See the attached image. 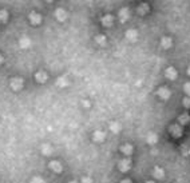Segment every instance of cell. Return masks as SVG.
<instances>
[{"label": "cell", "mask_w": 190, "mask_h": 183, "mask_svg": "<svg viewBox=\"0 0 190 183\" xmlns=\"http://www.w3.org/2000/svg\"><path fill=\"white\" fill-rule=\"evenodd\" d=\"M95 42L100 44V46H103V44H106V38L103 35H98V36H95Z\"/></svg>", "instance_id": "23"}, {"label": "cell", "mask_w": 190, "mask_h": 183, "mask_svg": "<svg viewBox=\"0 0 190 183\" xmlns=\"http://www.w3.org/2000/svg\"><path fill=\"white\" fill-rule=\"evenodd\" d=\"M50 168L52 170L54 173H62V170H63V166H62V163H60L59 160H52V162H50Z\"/></svg>", "instance_id": "7"}, {"label": "cell", "mask_w": 190, "mask_h": 183, "mask_svg": "<svg viewBox=\"0 0 190 183\" xmlns=\"http://www.w3.org/2000/svg\"><path fill=\"white\" fill-rule=\"evenodd\" d=\"M55 18L59 20V22H64L67 19V12L63 10V8H58L55 11Z\"/></svg>", "instance_id": "9"}, {"label": "cell", "mask_w": 190, "mask_h": 183, "mask_svg": "<svg viewBox=\"0 0 190 183\" xmlns=\"http://www.w3.org/2000/svg\"><path fill=\"white\" fill-rule=\"evenodd\" d=\"M189 122H190V116L188 115V114H184V115H181V116H179V123L182 124V126L188 124Z\"/></svg>", "instance_id": "22"}, {"label": "cell", "mask_w": 190, "mask_h": 183, "mask_svg": "<svg viewBox=\"0 0 190 183\" xmlns=\"http://www.w3.org/2000/svg\"><path fill=\"white\" fill-rule=\"evenodd\" d=\"M3 60H4V59H3V56H2V55H0V64H2V63H3Z\"/></svg>", "instance_id": "32"}, {"label": "cell", "mask_w": 190, "mask_h": 183, "mask_svg": "<svg viewBox=\"0 0 190 183\" xmlns=\"http://www.w3.org/2000/svg\"><path fill=\"white\" fill-rule=\"evenodd\" d=\"M184 106H185L186 108H190V96H186V98L184 99Z\"/></svg>", "instance_id": "28"}, {"label": "cell", "mask_w": 190, "mask_h": 183, "mask_svg": "<svg viewBox=\"0 0 190 183\" xmlns=\"http://www.w3.org/2000/svg\"><path fill=\"white\" fill-rule=\"evenodd\" d=\"M30 183H44V181H43L40 177H34V178H32V179H31V182H30Z\"/></svg>", "instance_id": "26"}, {"label": "cell", "mask_w": 190, "mask_h": 183, "mask_svg": "<svg viewBox=\"0 0 190 183\" xmlns=\"http://www.w3.org/2000/svg\"><path fill=\"white\" fill-rule=\"evenodd\" d=\"M184 91L186 92V95L190 96V83H185V86H184Z\"/></svg>", "instance_id": "27"}, {"label": "cell", "mask_w": 190, "mask_h": 183, "mask_svg": "<svg viewBox=\"0 0 190 183\" xmlns=\"http://www.w3.org/2000/svg\"><path fill=\"white\" fill-rule=\"evenodd\" d=\"M58 84H59V86H67L68 82H67L66 78H59L58 79Z\"/></svg>", "instance_id": "25"}, {"label": "cell", "mask_w": 190, "mask_h": 183, "mask_svg": "<svg viewBox=\"0 0 190 183\" xmlns=\"http://www.w3.org/2000/svg\"><path fill=\"white\" fill-rule=\"evenodd\" d=\"M188 75L190 76V66H189V68H188Z\"/></svg>", "instance_id": "33"}, {"label": "cell", "mask_w": 190, "mask_h": 183, "mask_svg": "<svg viewBox=\"0 0 190 183\" xmlns=\"http://www.w3.org/2000/svg\"><path fill=\"white\" fill-rule=\"evenodd\" d=\"M100 22H102V24L104 27H111L112 23H114V18H112L111 15H104Z\"/></svg>", "instance_id": "12"}, {"label": "cell", "mask_w": 190, "mask_h": 183, "mask_svg": "<svg viewBox=\"0 0 190 183\" xmlns=\"http://www.w3.org/2000/svg\"><path fill=\"white\" fill-rule=\"evenodd\" d=\"M104 138H106V134H104L103 131H95L94 134H92V139H94L95 142H103Z\"/></svg>", "instance_id": "14"}, {"label": "cell", "mask_w": 190, "mask_h": 183, "mask_svg": "<svg viewBox=\"0 0 190 183\" xmlns=\"http://www.w3.org/2000/svg\"><path fill=\"white\" fill-rule=\"evenodd\" d=\"M19 46L22 47V48H28V47H31V39H28L27 36H23V38H20L19 39Z\"/></svg>", "instance_id": "13"}, {"label": "cell", "mask_w": 190, "mask_h": 183, "mask_svg": "<svg viewBox=\"0 0 190 183\" xmlns=\"http://www.w3.org/2000/svg\"><path fill=\"white\" fill-rule=\"evenodd\" d=\"M120 183H131V181H130V179H123Z\"/></svg>", "instance_id": "30"}, {"label": "cell", "mask_w": 190, "mask_h": 183, "mask_svg": "<svg viewBox=\"0 0 190 183\" xmlns=\"http://www.w3.org/2000/svg\"><path fill=\"white\" fill-rule=\"evenodd\" d=\"M8 20V12L6 10H0V23H6Z\"/></svg>", "instance_id": "21"}, {"label": "cell", "mask_w": 190, "mask_h": 183, "mask_svg": "<svg viewBox=\"0 0 190 183\" xmlns=\"http://www.w3.org/2000/svg\"><path fill=\"white\" fill-rule=\"evenodd\" d=\"M42 154L43 155H51L52 154V147L50 144H43L42 146Z\"/></svg>", "instance_id": "20"}, {"label": "cell", "mask_w": 190, "mask_h": 183, "mask_svg": "<svg viewBox=\"0 0 190 183\" xmlns=\"http://www.w3.org/2000/svg\"><path fill=\"white\" fill-rule=\"evenodd\" d=\"M157 94H158V96L161 98V99H163V100L169 99V98H170V95H171L170 90H169V88H166V87H161L159 90L157 91Z\"/></svg>", "instance_id": "6"}, {"label": "cell", "mask_w": 190, "mask_h": 183, "mask_svg": "<svg viewBox=\"0 0 190 183\" xmlns=\"http://www.w3.org/2000/svg\"><path fill=\"white\" fill-rule=\"evenodd\" d=\"M35 79H36V82H39V83H46V80H47L46 71H38L35 74Z\"/></svg>", "instance_id": "11"}, {"label": "cell", "mask_w": 190, "mask_h": 183, "mask_svg": "<svg viewBox=\"0 0 190 183\" xmlns=\"http://www.w3.org/2000/svg\"><path fill=\"white\" fill-rule=\"evenodd\" d=\"M165 75H166L167 79L174 80V79L177 78V71H175V68H174V67H167L166 71H165Z\"/></svg>", "instance_id": "10"}, {"label": "cell", "mask_w": 190, "mask_h": 183, "mask_svg": "<svg viewBox=\"0 0 190 183\" xmlns=\"http://www.w3.org/2000/svg\"><path fill=\"white\" fill-rule=\"evenodd\" d=\"M118 18H119L120 22L125 23L126 20H129V18H130V11H129L127 8H122V10L119 11V14H118Z\"/></svg>", "instance_id": "8"}, {"label": "cell", "mask_w": 190, "mask_h": 183, "mask_svg": "<svg viewBox=\"0 0 190 183\" xmlns=\"http://www.w3.org/2000/svg\"><path fill=\"white\" fill-rule=\"evenodd\" d=\"M169 132H170L171 136L179 138L182 135V127H181L179 124H173V126H170V128H169Z\"/></svg>", "instance_id": "3"}, {"label": "cell", "mask_w": 190, "mask_h": 183, "mask_svg": "<svg viewBox=\"0 0 190 183\" xmlns=\"http://www.w3.org/2000/svg\"><path fill=\"white\" fill-rule=\"evenodd\" d=\"M80 183H92V181H91V178L84 177V178H82V181H80Z\"/></svg>", "instance_id": "29"}, {"label": "cell", "mask_w": 190, "mask_h": 183, "mask_svg": "<svg viewBox=\"0 0 190 183\" xmlns=\"http://www.w3.org/2000/svg\"><path fill=\"white\" fill-rule=\"evenodd\" d=\"M137 12H138L139 15H146L149 12V6H146V4H141V6L137 8Z\"/></svg>", "instance_id": "19"}, {"label": "cell", "mask_w": 190, "mask_h": 183, "mask_svg": "<svg viewBox=\"0 0 190 183\" xmlns=\"http://www.w3.org/2000/svg\"><path fill=\"white\" fill-rule=\"evenodd\" d=\"M171 44H173V42H171L170 38H162L161 39V47H162L163 50H169V48L171 47Z\"/></svg>", "instance_id": "15"}, {"label": "cell", "mask_w": 190, "mask_h": 183, "mask_svg": "<svg viewBox=\"0 0 190 183\" xmlns=\"http://www.w3.org/2000/svg\"><path fill=\"white\" fill-rule=\"evenodd\" d=\"M110 130L112 132H119L120 131V126L118 123H111L110 124Z\"/></svg>", "instance_id": "24"}, {"label": "cell", "mask_w": 190, "mask_h": 183, "mask_svg": "<svg viewBox=\"0 0 190 183\" xmlns=\"http://www.w3.org/2000/svg\"><path fill=\"white\" fill-rule=\"evenodd\" d=\"M47 2H52V0H47Z\"/></svg>", "instance_id": "36"}, {"label": "cell", "mask_w": 190, "mask_h": 183, "mask_svg": "<svg viewBox=\"0 0 190 183\" xmlns=\"http://www.w3.org/2000/svg\"><path fill=\"white\" fill-rule=\"evenodd\" d=\"M10 87L14 91H20L23 88V79L22 78H14L10 80Z\"/></svg>", "instance_id": "1"}, {"label": "cell", "mask_w": 190, "mask_h": 183, "mask_svg": "<svg viewBox=\"0 0 190 183\" xmlns=\"http://www.w3.org/2000/svg\"><path fill=\"white\" fill-rule=\"evenodd\" d=\"M120 150H122L123 155H126V156H130L131 154H133V151H134V150H133V146H131V144H123Z\"/></svg>", "instance_id": "17"}, {"label": "cell", "mask_w": 190, "mask_h": 183, "mask_svg": "<svg viewBox=\"0 0 190 183\" xmlns=\"http://www.w3.org/2000/svg\"><path fill=\"white\" fill-rule=\"evenodd\" d=\"M146 140H147L149 144H155L157 142H158V136H157L154 132H150V134L147 135V139H146Z\"/></svg>", "instance_id": "18"}, {"label": "cell", "mask_w": 190, "mask_h": 183, "mask_svg": "<svg viewBox=\"0 0 190 183\" xmlns=\"http://www.w3.org/2000/svg\"><path fill=\"white\" fill-rule=\"evenodd\" d=\"M146 183H155V182H153V181H149V182H146Z\"/></svg>", "instance_id": "34"}, {"label": "cell", "mask_w": 190, "mask_h": 183, "mask_svg": "<svg viewBox=\"0 0 190 183\" xmlns=\"http://www.w3.org/2000/svg\"><path fill=\"white\" fill-rule=\"evenodd\" d=\"M127 40H130V42H135L137 39H138V31L134 30V28H130V30L126 31V34H125Z\"/></svg>", "instance_id": "5"}, {"label": "cell", "mask_w": 190, "mask_h": 183, "mask_svg": "<svg viewBox=\"0 0 190 183\" xmlns=\"http://www.w3.org/2000/svg\"><path fill=\"white\" fill-rule=\"evenodd\" d=\"M28 19H30V23L34 24V26H38V24L42 23V15L36 14V12H31Z\"/></svg>", "instance_id": "4"}, {"label": "cell", "mask_w": 190, "mask_h": 183, "mask_svg": "<svg viewBox=\"0 0 190 183\" xmlns=\"http://www.w3.org/2000/svg\"><path fill=\"white\" fill-rule=\"evenodd\" d=\"M83 106H87V107H88V106H90V103H88V102H87V100H86V102H84V100H83Z\"/></svg>", "instance_id": "31"}, {"label": "cell", "mask_w": 190, "mask_h": 183, "mask_svg": "<svg viewBox=\"0 0 190 183\" xmlns=\"http://www.w3.org/2000/svg\"><path fill=\"white\" fill-rule=\"evenodd\" d=\"M70 183H78V182H75V181H71Z\"/></svg>", "instance_id": "35"}, {"label": "cell", "mask_w": 190, "mask_h": 183, "mask_svg": "<svg viewBox=\"0 0 190 183\" xmlns=\"http://www.w3.org/2000/svg\"><path fill=\"white\" fill-rule=\"evenodd\" d=\"M118 168H119V171H122V173H127L129 170L131 168V162H130V159H127V158L122 159L118 163Z\"/></svg>", "instance_id": "2"}, {"label": "cell", "mask_w": 190, "mask_h": 183, "mask_svg": "<svg viewBox=\"0 0 190 183\" xmlns=\"http://www.w3.org/2000/svg\"><path fill=\"white\" fill-rule=\"evenodd\" d=\"M153 175H154V178H157V179H163V178H165V171H163V168L155 167L154 171H153Z\"/></svg>", "instance_id": "16"}]
</instances>
